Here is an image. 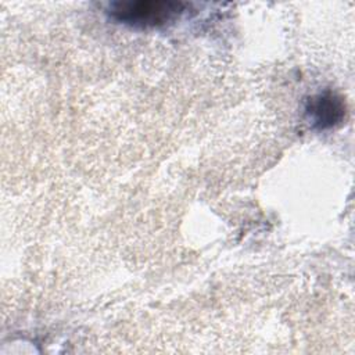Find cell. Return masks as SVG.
I'll return each instance as SVG.
<instances>
[{"instance_id": "1", "label": "cell", "mask_w": 355, "mask_h": 355, "mask_svg": "<svg viewBox=\"0 0 355 355\" xmlns=\"http://www.w3.org/2000/svg\"><path fill=\"white\" fill-rule=\"evenodd\" d=\"M187 3L173 0L114 1L105 10L110 19L135 29H153L173 24L187 10Z\"/></svg>"}, {"instance_id": "2", "label": "cell", "mask_w": 355, "mask_h": 355, "mask_svg": "<svg viewBox=\"0 0 355 355\" xmlns=\"http://www.w3.org/2000/svg\"><path fill=\"white\" fill-rule=\"evenodd\" d=\"M345 114V105L340 96L324 92L309 97L305 104V116L315 129L324 130L340 123Z\"/></svg>"}]
</instances>
